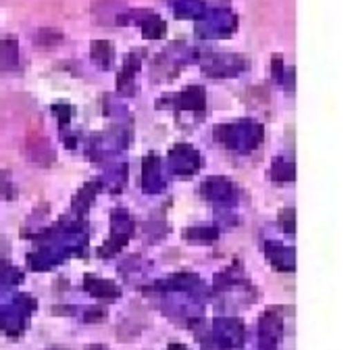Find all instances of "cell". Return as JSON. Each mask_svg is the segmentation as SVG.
I'll list each match as a JSON object with an SVG mask.
<instances>
[{"label":"cell","mask_w":354,"mask_h":350,"mask_svg":"<svg viewBox=\"0 0 354 350\" xmlns=\"http://www.w3.org/2000/svg\"><path fill=\"white\" fill-rule=\"evenodd\" d=\"M232 28H234V19L230 13H215L205 21V26L201 28V34L203 36H223Z\"/></svg>","instance_id":"cell-1"},{"label":"cell","mask_w":354,"mask_h":350,"mask_svg":"<svg viewBox=\"0 0 354 350\" xmlns=\"http://www.w3.org/2000/svg\"><path fill=\"white\" fill-rule=\"evenodd\" d=\"M15 59H17L15 44H11V42H3V44H0V69L15 67V63H17Z\"/></svg>","instance_id":"cell-2"},{"label":"cell","mask_w":354,"mask_h":350,"mask_svg":"<svg viewBox=\"0 0 354 350\" xmlns=\"http://www.w3.org/2000/svg\"><path fill=\"white\" fill-rule=\"evenodd\" d=\"M175 9L180 17H194L203 11V5H201V0H180V3L175 5Z\"/></svg>","instance_id":"cell-3"}]
</instances>
